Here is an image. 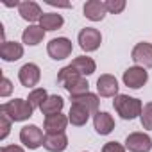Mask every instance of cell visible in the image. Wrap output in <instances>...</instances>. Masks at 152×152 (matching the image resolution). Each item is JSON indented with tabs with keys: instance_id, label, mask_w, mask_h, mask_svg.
I'll return each mask as SVG.
<instances>
[{
	"instance_id": "cell-1",
	"label": "cell",
	"mask_w": 152,
	"mask_h": 152,
	"mask_svg": "<svg viewBox=\"0 0 152 152\" xmlns=\"http://www.w3.org/2000/svg\"><path fill=\"white\" fill-rule=\"evenodd\" d=\"M113 106H115V111L124 120H134V118L141 116V111H143L141 100L129 97V95H116L113 100Z\"/></svg>"
},
{
	"instance_id": "cell-2",
	"label": "cell",
	"mask_w": 152,
	"mask_h": 152,
	"mask_svg": "<svg viewBox=\"0 0 152 152\" xmlns=\"http://www.w3.org/2000/svg\"><path fill=\"white\" fill-rule=\"evenodd\" d=\"M4 115H7L11 118V122H23V120H29L34 113V107L29 104V100H23V99H15V100H9L6 104H2L0 107Z\"/></svg>"
},
{
	"instance_id": "cell-3",
	"label": "cell",
	"mask_w": 152,
	"mask_h": 152,
	"mask_svg": "<svg viewBox=\"0 0 152 152\" xmlns=\"http://www.w3.org/2000/svg\"><path fill=\"white\" fill-rule=\"evenodd\" d=\"M73 50V45L68 38H54L47 45V52L54 61H63L66 59Z\"/></svg>"
},
{
	"instance_id": "cell-4",
	"label": "cell",
	"mask_w": 152,
	"mask_h": 152,
	"mask_svg": "<svg viewBox=\"0 0 152 152\" xmlns=\"http://www.w3.org/2000/svg\"><path fill=\"white\" fill-rule=\"evenodd\" d=\"M77 39H79V47L84 52H95L102 43V34H100V31H97L93 27H84L79 32Z\"/></svg>"
},
{
	"instance_id": "cell-5",
	"label": "cell",
	"mask_w": 152,
	"mask_h": 152,
	"mask_svg": "<svg viewBox=\"0 0 152 152\" xmlns=\"http://www.w3.org/2000/svg\"><path fill=\"white\" fill-rule=\"evenodd\" d=\"M20 141H22L27 148L36 150L38 147L43 145L45 136H43V131H41L38 125H25V127H22V131H20Z\"/></svg>"
},
{
	"instance_id": "cell-6",
	"label": "cell",
	"mask_w": 152,
	"mask_h": 152,
	"mask_svg": "<svg viewBox=\"0 0 152 152\" xmlns=\"http://www.w3.org/2000/svg\"><path fill=\"white\" fill-rule=\"evenodd\" d=\"M148 81V73L141 66H131L124 72V84L132 90H140Z\"/></svg>"
},
{
	"instance_id": "cell-7",
	"label": "cell",
	"mask_w": 152,
	"mask_h": 152,
	"mask_svg": "<svg viewBox=\"0 0 152 152\" xmlns=\"http://www.w3.org/2000/svg\"><path fill=\"white\" fill-rule=\"evenodd\" d=\"M125 148L129 152H150L152 138L147 132H131L125 138Z\"/></svg>"
},
{
	"instance_id": "cell-8",
	"label": "cell",
	"mask_w": 152,
	"mask_h": 152,
	"mask_svg": "<svg viewBox=\"0 0 152 152\" xmlns=\"http://www.w3.org/2000/svg\"><path fill=\"white\" fill-rule=\"evenodd\" d=\"M18 79L22 83V86L25 88H34L39 79H41V70L38 64L34 63H25L20 70H18Z\"/></svg>"
},
{
	"instance_id": "cell-9",
	"label": "cell",
	"mask_w": 152,
	"mask_h": 152,
	"mask_svg": "<svg viewBox=\"0 0 152 152\" xmlns=\"http://www.w3.org/2000/svg\"><path fill=\"white\" fill-rule=\"evenodd\" d=\"M131 59L136 63V66L152 68V43H147V41L138 43L131 52Z\"/></svg>"
},
{
	"instance_id": "cell-10",
	"label": "cell",
	"mask_w": 152,
	"mask_h": 152,
	"mask_svg": "<svg viewBox=\"0 0 152 152\" xmlns=\"http://www.w3.org/2000/svg\"><path fill=\"white\" fill-rule=\"evenodd\" d=\"M97 91L100 97H116L118 95V81L109 73H104L97 79Z\"/></svg>"
},
{
	"instance_id": "cell-11",
	"label": "cell",
	"mask_w": 152,
	"mask_h": 152,
	"mask_svg": "<svg viewBox=\"0 0 152 152\" xmlns=\"http://www.w3.org/2000/svg\"><path fill=\"white\" fill-rule=\"evenodd\" d=\"M68 116L64 115H50V116H45V122H43V131L47 134H63L66 125H68Z\"/></svg>"
},
{
	"instance_id": "cell-12",
	"label": "cell",
	"mask_w": 152,
	"mask_h": 152,
	"mask_svg": "<svg viewBox=\"0 0 152 152\" xmlns=\"http://www.w3.org/2000/svg\"><path fill=\"white\" fill-rule=\"evenodd\" d=\"M18 13H20V16H22L25 22H31V23L39 22L41 16H43L41 7H39L36 2H32V0H27V2H20V6H18Z\"/></svg>"
},
{
	"instance_id": "cell-13",
	"label": "cell",
	"mask_w": 152,
	"mask_h": 152,
	"mask_svg": "<svg viewBox=\"0 0 152 152\" xmlns=\"http://www.w3.org/2000/svg\"><path fill=\"white\" fill-rule=\"evenodd\" d=\"M84 16L91 22H100L104 20L107 9H106V4L100 2V0H88V2L84 4Z\"/></svg>"
},
{
	"instance_id": "cell-14",
	"label": "cell",
	"mask_w": 152,
	"mask_h": 152,
	"mask_svg": "<svg viewBox=\"0 0 152 152\" xmlns=\"http://www.w3.org/2000/svg\"><path fill=\"white\" fill-rule=\"evenodd\" d=\"M93 127H95V131H97L100 136H106V134L113 132V129H115V120H113V116H111L109 113L99 111V113L93 116Z\"/></svg>"
},
{
	"instance_id": "cell-15",
	"label": "cell",
	"mask_w": 152,
	"mask_h": 152,
	"mask_svg": "<svg viewBox=\"0 0 152 152\" xmlns=\"http://www.w3.org/2000/svg\"><path fill=\"white\" fill-rule=\"evenodd\" d=\"M23 56V47L22 43H16V41H4L2 47H0V57L7 63H13V61H18L20 57Z\"/></svg>"
},
{
	"instance_id": "cell-16",
	"label": "cell",
	"mask_w": 152,
	"mask_h": 152,
	"mask_svg": "<svg viewBox=\"0 0 152 152\" xmlns=\"http://www.w3.org/2000/svg\"><path fill=\"white\" fill-rule=\"evenodd\" d=\"M43 147L48 152H63L68 147V138L64 132L63 134H45Z\"/></svg>"
},
{
	"instance_id": "cell-17",
	"label": "cell",
	"mask_w": 152,
	"mask_h": 152,
	"mask_svg": "<svg viewBox=\"0 0 152 152\" xmlns=\"http://www.w3.org/2000/svg\"><path fill=\"white\" fill-rule=\"evenodd\" d=\"M90 116H91L90 111L84 109L83 106H79V104H72V106H70L68 120H70L72 125H75V127H83V125H86V122L90 120Z\"/></svg>"
},
{
	"instance_id": "cell-18",
	"label": "cell",
	"mask_w": 152,
	"mask_h": 152,
	"mask_svg": "<svg viewBox=\"0 0 152 152\" xmlns=\"http://www.w3.org/2000/svg\"><path fill=\"white\" fill-rule=\"evenodd\" d=\"M64 90L70 93V97H81V95L90 93V84H88V81L83 77V75H79V77H75L73 81L66 83Z\"/></svg>"
},
{
	"instance_id": "cell-19",
	"label": "cell",
	"mask_w": 152,
	"mask_h": 152,
	"mask_svg": "<svg viewBox=\"0 0 152 152\" xmlns=\"http://www.w3.org/2000/svg\"><path fill=\"white\" fill-rule=\"evenodd\" d=\"M43 38H45V31H43L39 25H29V27L23 31V34H22V41H23L25 45H29V47L39 45V43L43 41Z\"/></svg>"
},
{
	"instance_id": "cell-20",
	"label": "cell",
	"mask_w": 152,
	"mask_h": 152,
	"mask_svg": "<svg viewBox=\"0 0 152 152\" xmlns=\"http://www.w3.org/2000/svg\"><path fill=\"white\" fill-rule=\"evenodd\" d=\"M63 107H64V99L63 97H59V95H48V99L43 102V106H41L39 111L45 116H50V115H59L63 111Z\"/></svg>"
},
{
	"instance_id": "cell-21",
	"label": "cell",
	"mask_w": 152,
	"mask_h": 152,
	"mask_svg": "<svg viewBox=\"0 0 152 152\" xmlns=\"http://www.w3.org/2000/svg\"><path fill=\"white\" fill-rule=\"evenodd\" d=\"M99 97L93 95V93H86V95H81V97H72V104H79L83 106L84 109L90 111V115H97L99 113Z\"/></svg>"
},
{
	"instance_id": "cell-22",
	"label": "cell",
	"mask_w": 152,
	"mask_h": 152,
	"mask_svg": "<svg viewBox=\"0 0 152 152\" xmlns=\"http://www.w3.org/2000/svg\"><path fill=\"white\" fill-rule=\"evenodd\" d=\"M72 66L79 72V75H91L95 70H97V64H95V61L91 59V57H88V56H79V57H75L73 61H72Z\"/></svg>"
},
{
	"instance_id": "cell-23",
	"label": "cell",
	"mask_w": 152,
	"mask_h": 152,
	"mask_svg": "<svg viewBox=\"0 0 152 152\" xmlns=\"http://www.w3.org/2000/svg\"><path fill=\"white\" fill-rule=\"evenodd\" d=\"M63 23H64V20L57 13H43L41 20H39V27L43 31H57L63 27Z\"/></svg>"
},
{
	"instance_id": "cell-24",
	"label": "cell",
	"mask_w": 152,
	"mask_h": 152,
	"mask_svg": "<svg viewBox=\"0 0 152 152\" xmlns=\"http://www.w3.org/2000/svg\"><path fill=\"white\" fill-rule=\"evenodd\" d=\"M48 99V95H47V90H43V88H36V90H32L31 93H29V104L36 109H41V106H43V102Z\"/></svg>"
},
{
	"instance_id": "cell-25",
	"label": "cell",
	"mask_w": 152,
	"mask_h": 152,
	"mask_svg": "<svg viewBox=\"0 0 152 152\" xmlns=\"http://www.w3.org/2000/svg\"><path fill=\"white\" fill-rule=\"evenodd\" d=\"M75 77H79V72L75 70L72 64H68V66H64V68L59 70V73H57V83H61V84L64 86L66 83L73 81Z\"/></svg>"
},
{
	"instance_id": "cell-26",
	"label": "cell",
	"mask_w": 152,
	"mask_h": 152,
	"mask_svg": "<svg viewBox=\"0 0 152 152\" xmlns=\"http://www.w3.org/2000/svg\"><path fill=\"white\" fill-rule=\"evenodd\" d=\"M140 120H141L143 129H152V102H148V104L143 106V111H141Z\"/></svg>"
},
{
	"instance_id": "cell-27",
	"label": "cell",
	"mask_w": 152,
	"mask_h": 152,
	"mask_svg": "<svg viewBox=\"0 0 152 152\" xmlns=\"http://www.w3.org/2000/svg\"><path fill=\"white\" fill-rule=\"evenodd\" d=\"M104 4L107 13H113V15H120L125 9V0H106Z\"/></svg>"
},
{
	"instance_id": "cell-28",
	"label": "cell",
	"mask_w": 152,
	"mask_h": 152,
	"mask_svg": "<svg viewBox=\"0 0 152 152\" xmlns=\"http://www.w3.org/2000/svg\"><path fill=\"white\" fill-rule=\"evenodd\" d=\"M0 129H2V132H0V140H6L9 131H11V118L7 115H0Z\"/></svg>"
},
{
	"instance_id": "cell-29",
	"label": "cell",
	"mask_w": 152,
	"mask_h": 152,
	"mask_svg": "<svg viewBox=\"0 0 152 152\" xmlns=\"http://www.w3.org/2000/svg\"><path fill=\"white\" fill-rule=\"evenodd\" d=\"M13 91V83L7 77H2V83H0V97H9Z\"/></svg>"
},
{
	"instance_id": "cell-30",
	"label": "cell",
	"mask_w": 152,
	"mask_h": 152,
	"mask_svg": "<svg viewBox=\"0 0 152 152\" xmlns=\"http://www.w3.org/2000/svg\"><path fill=\"white\" fill-rule=\"evenodd\" d=\"M102 152H125V147H122V145L116 143V141H107V143L102 147Z\"/></svg>"
},
{
	"instance_id": "cell-31",
	"label": "cell",
	"mask_w": 152,
	"mask_h": 152,
	"mask_svg": "<svg viewBox=\"0 0 152 152\" xmlns=\"http://www.w3.org/2000/svg\"><path fill=\"white\" fill-rule=\"evenodd\" d=\"M0 152H25V150L20 145H6V147H2Z\"/></svg>"
}]
</instances>
